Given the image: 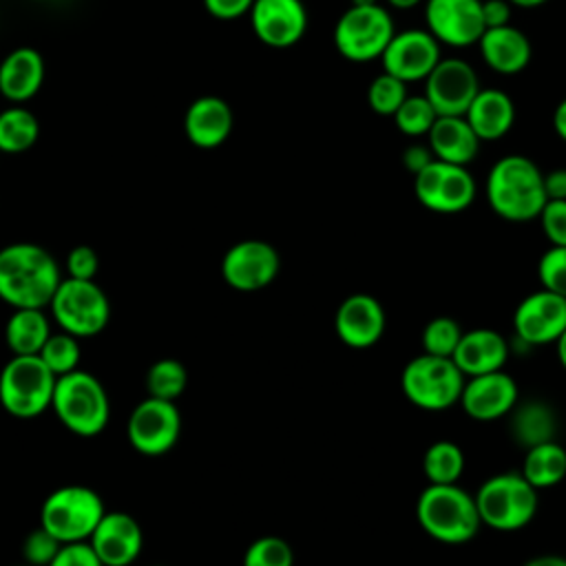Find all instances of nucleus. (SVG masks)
Here are the masks:
<instances>
[{"label": "nucleus", "instance_id": "nucleus-31", "mask_svg": "<svg viewBox=\"0 0 566 566\" xmlns=\"http://www.w3.org/2000/svg\"><path fill=\"white\" fill-rule=\"evenodd\" d=\"M422 471L429 484H458L464 471V453L455 442L438 440L424 451Z\"/></svg>", "mask_w": 566, "mask_h": 566}, {"label": "nucleus", "instance_id": "nucleus-50", "mask_svg": "<svg viewBox=\"0 0 566 566\" xmlns=\"http://www.w3.org/2000/svg\"><path fill=\"white\" fill-rule=\"evenodd\" d=\"M513 7H522V9H535V7H542L546 4L548 0H509Z\"/></svg>", "mask_w": 566, "mask_h": 566}, {"label": "nucleus", "instance_id": "nucleus-14", "mask_svg": "<svg viewBox=\"0 0 566 566\" xmlns=\"http://www.w3.org/2000/svg\"><path fill=\"white\" fill-rule=\"evenodd\" d=\"M424 22L440 44L453 49L478 44L486 29L482 0H427Z\"/></svg>", "mask_w": 566, "mask_h": 566}, {"label": "nucleus", "instance_id": "nucleus-33", "mask_svg": "<svg viewBox=\"0 0 566 566\" xmlns=\"http://www.w3.org/2000/svg\"><path fill=\"white\" fill-rule=\"evenodd\" d=\"M44 365L60 378L66 376L75 369H80V358H82V349H80V338L69 334V332H53L44 347L38 354Z\"/></svg>", "mask_w": 566, "mask_h": 566}, {"label": "nucleus", "instance_id": "nucleus-15", "mask_svg": "<svg viewBox=\"0 0 566 566\" xmlns=\"http://www.w3.org/2000/svg\"><path fill=\"white\" fill-rule=\"evenodd\" d=\"M478 93V73L460 57H442L424 80V97L438 115H464Z\"/></svg>", "mask_w": 566, "mask_h": 566}, {"label": "nucleus", "instance_id": "nucleus-21", "mask_svg": "<svg viewBox=\"0 0 566 566\" xmlns=\"http://www.w3.org/2000/svg\"><path fill=\"white\" fill-rule=\"evenodd\" d=\"M517 402V385L504 371L471 376L464 380L460 405L478 422H491L506 416Z\"/></svg>", "mask_w": 566, "mask_h": 566}, {"label": "nucleus", "instance_id": "nucleus-30", "mask_svg": "<svg viewBox=\"0 0 566 566\" xmlns=\"http://www.w3.org/2000/svg\"><path fill=\"white\" fill-rule=\"evenodd\" d=\"M40 137L38 117L24 106H7L0 113V153L18 155L29 150Z\"/></svg>", "mask_w": 566, "mask_h": 566}, {"label": "nucleus", "instance_id": "nucleus-26", "mask_svg": "<svg viewBox=\"0 0 566 566\" xmlns=\"http://www.w3.org/2000/svg\"><path fill=\"white\" fill-rule=\"evenodd\" d=\"M427 139L436 159L458 166H469L482 144L464 115H438Z\"/></svg>", "mask_w": 566, "mask_h": 566}, {"label": "nucleus", "instance_id": "nucleus-16", "mask_svg": "<svg viewBox=\"0 0 566 566\" xmlns=\"http://www.w3.org/2000/svg\"><path fill=\"white\" fill-rule=\"evenodd\" d=\"M440 60V42L427 29L396 31L380 57L382 71L407 84L427 80Z\"/></svg>", "mask_w": 566, "mask_h": 566}, {"label": "nucleus", "instance_id": "nucleus-12", "mask_svg": "<svg viewBox=\"0 0 566 566\" xmlns=\"http://www.w3.org/2000/svg\"><path fill=\"white\" fill-rule=\"evenodd\" d=\"M179 433L181 416L170 400L148 396L135 405L126 420V438L130 447L146 458H159L172 451Z\"/></svg>", "mask_w": 566, "mask_h": 566}, {"label": "nucleus", "instance_id": "nucleus-36", "mask_svg": "<svg viewBox=\"0 0 566 566\" xmlns=\"http://www.w3.org/2000/svg\"><path fill=\"white\" fill-rule=\"evenodd\" d=\"M243 566H294V551L287 539L279 535H263L245 548Z\"/></svg>", "mask_w": 566, "mask_h": 566}, {"label": "nucleus", "instance_id": "nucleus-4", "mask_svg": "<svg viewBox=\"0 0 566 566\" xmlns=\"http://www.w3.org/2000/svg\"><path fill=\"white\" fill-rule=\"evenodd\" d=\"M51 409L62 427L80 438L99 436L111 418V402L102 380L84 369L57 378Z\"/></svg>", "mask_w": 566, "mask_h": 566}, {"label": "nucleus", "instance_id": "nucleus-29", "mask_svg": "<svg viewBox=\"0 0 566 566\" xmlns=\"http://www.w3.org/2000/svg\"><path fill=\"white\" fill-rule=\"evenodd\" d=\"M520 473L537 491L559 484L566 478V449L553 440L528 447Z\"/></svg>", "mask_w": 566, "mask_h": 566}, {"label": "nucleus", "instance_id": "nucleus-28", "mask_svg": "<svg viewBox=\"0 0 566 566\" xmlns=\"http://www.w3.org/2000/svg\"><path fill=\"white\" fill-rule=\"evenodd\" d=\"M51 334V318L44 307L13 310L4 325V343L13 356H38Z\"/></svg>", "mask_w": 566, "mask_h": 566}, {"label": "nucleus", "instance_id": "nucleus-24", "mask_svg": "<svg viewBox=\"0 0 566 566\" xmlns=\"http://www.w3.org/2000/svg\"><path fill=\"white\" fill-rule=\"evenodd\" d=\"M451 358L467 378L482 376L504 369V363L509 358V345L504 336L495 329L475 327L462 334Z\"/></svg>", "mask_w": 566, "mask_h": 566}, {"label": "nucleus", "instance_id": "nucleus-11", "mask_svg": "<svg viewBox=\"0 0 566 566\" xmlns=\"http://www.w3.org/2000/svg\"><path fill=\"white\" fill-rule=\"evenodd\" d=\"M413 192L420 206L440 214L467 210L475 199V179L467 166L433 159L413 175Z\"/></svg>", "mask_w": 566, "mask_h": 566}, {"label": "nucleus", "instance_id": "nucleus-27", "mask_svg": "<svg viewBox=\"0 0 566 566\" xmlns=\"http://www.w3.org/2000/svg\"><path fill=\"white\" fill-rule=\"evenodd\" d=\"M464 117L482 142H495L513 128L515 102L504 91L480 88Z\"/></svg>", "mask_w": 566, "mask_h": 566}, {"label": "nucleus", "instance_id": "nucleus-35", "mask_svg": "<svg viewBox=\"0 0 566 566\" xmlns=\"http://www.w3.org/2000/svg\"><path fill=\"white\" fill-rule=\"evenodd\" d=\"M405 99H407V82H402L396 75H389L385 71L380 75H376L367 88L369 108L385 117H394Z\"/></svg>", "mask_w": 566, "mask_h": 566}, {"label": "nucleus", "instance_id": "nucleus-7", "mask_svg": "<svg viewBox=\"0 0 566 566\" xmlns=\"http://www.w3.org/2000/svg\"><path fill=\"white\" fill-rule=\"evenodd\" d=\"M484 526L495 531H520L537 513V489L522 473H497L482 482L475 493Z\"/></svg>", "mask_w": 566, "mask_h": 566}, {"label": "nucleus", "instance_id": "nucleus-44", "mask_svg": "<svg viewBox=\"0 0 566 566\" xmlns=\"http://www.w3.org/2000/svg\"><path fill=\"white\" fill-rule=\"evenodd\" d=\"M511 9L513 4L509 0H482V15L486 29L511 24Z\"/></svg>", "mask_w": 566, "mask_h": 566}, {"label": "nucleus", "instance_id": "nucleus-25", "mask_svg": "<svg viewBox=\"0 0 566 566\" xmlns=\"http://www.w3.org/2000/svg\"><path fill=\"white\" fill-rule=\"evenodd\" d=\"M42 82L44 57L31 46H18L0 62V95L11 104L29 102Z\"/></svg>", "mask_w": 566, "mask_h": 566}, {"label": "nucleus", "instance_id": "nucleus-45", "mask_svg": "<svg viewBox=\"0 0 566 566\" xmlns=\"http://www.w3.org/2000/svg\"><path fill=\"white\" fill-rule=\"evenodd\" d=\"M433 159H436V157H433L431 148L424 146V144H411V146H407L405 153H402V166H405L411 175L420 172V170H422L427 164H431Z\"/></svg>", "mask_w": 566, "mask_h": 566}, {"label": "nucleus", "instance_id": "nucleus-8", "mask_svg": "<svg viewBox=\"0 0 566 566\" xmlns=\"http://www.w3.org/2000/svg\"><path fill=\"white\" fill-rule=\"evenodd\" d=\"M467 376L447 356L420 354L411 358L400 376L402 394L409 402L427 411H442L460 402Z\"/></svg>", "mask_w": 566, "mask_h": 566}, {"label": "nucleus", "instance_id": "nucleus-49", "mask_svg": "<svg viewBox=\"0 0 566 566\" xmlns=\"http://www.w3.org/2000/svg\"><path fill=\"white\" fill-rule=\"evenodd\" d=\"M555 349H557V358H559L562 367L566 369V329H564L562 336L555 340Z\"/></svg>", "mask_w": 566, "mask_h": 566}, {"label": "nucleus", "instance_id": "nucleus-22", "mask_svg": "<svg viewBox=\"0 0 566 566\" xmlns=\"http://www.w3.org/2000/svg\"><path fill=\"white\" fill-rule=\"evenodd\" d=\"M232 130V111L217 95L197 97L184 115V133L192 146L210 150L219 148Z\"/></svg>", "mask_w": 566, "mask_h": 566}, {"label": "nucleus", "instance_id": "nucleus-3", "mask_svg": "<svg viewBox=\"0 0 566 566\" xmlns=\"http://www.w3.org/2000/svg\"><path fill=\"white\" fill-rule=\"evenodd\" d=\"M420 528L442 544H464L482 526L475 495L458 484H429L416 502Z\"/></svg>", "mask_w": 566, "mask_h": 566}, {"label": "nucleus", "instance_id": "nucleus-13", "mask_svg": "<svg viewBox=\"0 0 566 566\" xmlns=\"http://www.w3.org/2000/svg\"><path fill=\"white\" fill-rule=\"evenodd\" d=\"M281 270L276 248L261 239H243L221 256V279L237 292H259L268 287Z\"/></svg>", "mask_w": 566, "mask_h": 566}, {"label": "nucleus", "instance_id": "nucleus-10", "mask_svg": "<svg viewBox=\"0 0 566 566\" xmlns=\"http://www.w3.org/2000/svg\"><path fill=\"white\" fill-rule=\"evenodd\" d=\"M394 33V20L385 7L352 4L334 27V44L349 62H371L382 57Z\"/></svg>", "mask_w": 566, "mask_h": 566}, {"label": "nucleus", "instance_id": "nucleus-38", "mask_svg": "<svg viewBox=\"0 0 566 566\" xmlns=\"http://www.w3.org/2000/svg\"><path fill=\"white\" fill-rule=\"evenodd\" d=\"M537 276L544 290L566 298V245H551L539 256Z\"/></svg>", "mask_w": 566, "mask_h": 566}, {"label": "nucleus", "instance_id": "nucleus-46", "mask_svg": "<svg viewBox=\"0 0 566 566\" xmlns=\"http://www.w3.org/2000/svg\"><path fill=\"white\" fill-rule=\"evenodd\" d=\"M546 199H566V168H555L544 175Z\"/></svg>", "mask_w": 566, "mask_h": 566}, {"label": "nucleus", "instance_id": "nucleus-51", "mask_svg": "<svg viewBox=\"0 0 566 566\" xmlns=\"http://www.w3.org/2000/svg\"><path fill=\"white\" fill-rule=\"evenodd\" d=\"M394 9H413L418 7L422 0H387Z\"/></svg>", "mask_w": 566, "mask_h": 566}, {"label": "nucleus", "instance_id": "nucleus-42", "mask_svg": "<svg viewBox=\"0 0 566 566\" xmlns=\"http://www.w3.org/2000/svg\"><path fill=\"white\" fill-rule=\"evenodd\" d=\"M49 566H104L91 542H69L62 544L57 555Z\"/></svg>", "mask_w": 566, "mask_h": 566}, {"label": "nucleus", "instance_id": "nucleus-53", "mask_svg": "<svg viewBox=\"0 0 566 566\" xmlns=\"http://www.w3.org/2000/svg\"><path fill=\"white\" fill-rule=\"evenodd\" d=\"M15 566H31V564H15Z\"/></svg>", "mask_w": 566, "mask_h": 566}, {"label": "nucleus", "instance_id": "nucleus-19", "mask_svg": "<svg viewBox=\"0 0 566 566\" xmlns=\"http://www.w3.org/2000/svg\"><path fill=\"white\" fill-rule=\"evenodd\" d=\"M88 542L104 566H130L144 548V533L130 513L106 511Z\"/></svg>", "mask_w": 566, "mask_h": 566}, {"label": "nucleus", "instance_id": "nucleus-17", "mask_svg": "<svg viewBox=\"0 0 566 566\" xmlns=\"http://www.w3.org/2000/svg\"><path fill=\"white\" fill-rule=\"evenodd\" d=\"M513 327L526 345L555 343L566 329V298L544 287L528 294L515 307Z\"/></svg>", "mask_w": 566, "mask_h": 566}, {"label": "nucleus", "instance_id": "nucleus-37", "mask_svg": "<svg viewBox=\"0 0 566 566\" xmlns=\"http://www.w3.org/2000/svg\"><path fill=\"white\" fill-rule=\"evenodd\" d=\"M462 334H464V329L460 327L458 321H453L449 316L431 318L422 329V352L451 358Z\"/></svg>", "mask_w": 566, "mask_h": 566}, {"label": "nucleus", "instance_id": "nucleus-32", "mask_svg": "<svg viewBox=\"0 0 566 566\" xmlns=\"http://www.w3.org/2000/svg\"><path fill=\"white\" fill-rule=\"evenodd\" d=\"M188 387V369L177 358H159L146 371V391L153 398L175 402Z\"/></svg>", "mask_w": 566, "mask_h": 566}, {"label": "nucleus", "instance_id": "nucleus-5", "mask_svg": "<svg viewBox=\"0 0 566 566\" xmlns=\"http://www.w3.org/2000/svg\"><path fill=\"white\" fill-rule=\"evenodd\" d=\"M55 382L40 356H11L0 369V405L13 418H38L51 409Z\"/></svg>", "mask_w": 566, "mask_h": 566}, {"label": "nucleus", "instance_id": "nucleus-2", "mask_svg": "<svg viewBox=\"0 0 566 566\" xmlns=\"http://www.w3.org/2000/svg\"><path fill=\"white\" fill-rule=\"evenodd\" d=\"M484 195L491 210L513 223L537 219L548 201L544 172L526 155L500 157L486 175Z\"/></svg>", "mask_w": 566, "mask_h": 566}, {"label": "nucleus", "instance_id": "nucleus-23", "mask_svg": "<svg viewBox=\"0 0 566 566\" xmlns=\"http://www.w3.org/2000/svg\"><path fill=\"white\" fill-rule=\"evenodd\" d=\"M478 46L484 64L500 75L522 73L533 57L531 40L513 24L484 29Z\"/></svg>", "mask_w": 566, "mask_h": 566}, {"label": "nucleus", "instance_id": "nucleus-48", "mask_svg": "<svg viewBox=\"0 0 566 566\" xmlns=\"http://www.w3.org/2000/svg\"><path fill=\"white\" fill-rule=\"evenodd\" d=\"M524 566H566V557L562 555H537L528 559Z\"/></svg>", "mask_w": 566, "mask_h": 566}, {"label": "nucleus", "instance_id": "nucleus-43", "mask_svg": "<svg viewBox=\"0 0 566 566\" xmlns=\"http://www.w3.org/2000/svg\"><path fill=\"white\" fill-rule=\"evenodd\" d=\"M254 0H203L206 11L217 20H234L243 13H250Z\"/></svg>", "mask_w": 566, "mask_h": 566}, {"label": "nucleus", "instance_id": "nucleus-52", "mask_svg": "<svg viewBox=\"0 0 566 566\" xmlns=\"http://www.w3.org/2000/svg\"><path fill=\"white\" fill-rule=\"evenodd\" d=\"M352 4H376V0H352Z\"/></svg>", "mask_w": 566, "mask_h": 566}, {"label": "nucleus", "instance_id": "nucleus-20", "mask_svg": "<svg viewBox=\"0 0 566 566\" xmlns=\"http://www.w3.org/2000/svg\"><path fill=\"white\" fill-rule=\"evenodd\" d=\"M334 329L340 343L352 349L374 347L385 332V310L371 294H349L336 310Z\"/></svg>", "mask_w": 566, "mask_h": 566}, {"label": "nucleus", "instance_id": "nucleus-40", "mask_svg": "<svg viewBox=\"0 0 566 566\" xmlns=\"http://www.w3.org/2000/svg\"><path fill=\"white\" fill-rule=\"evenodd\" d=\"M537 219L551 245H566V199H548Z\"/></svg>", "mask_w": 566, "mask_h": 566}, {"label": "nucleus", "instance_id": "nucleus-9", "mask_svg": "<svg viewBox=\"0 0 566 566\" xmlns=\"http://www.w3.org/2000/svg\"><path fill=\"white\" fill-rule=\"evenodd\" d=\"M51 318L62 332L93 338L111 321V301L95 281L64 276L49 303Z\"/></svg>", "mask_w": 566, "mask_h": 566}, {"label": "nucleus", "instance_id": "nucleus-47", "mask_svg": "<svg viewBox=\"0 0 566 566\" xmlns=\"http://www.w3.org/2000/svg\"><path fill=\"white\" fill-rule=\"evenodd\" d=\"M553 128L562 142H566V97L553 111Z\"/></svg>", "mask_w": 566, "mask_h": 566}, {"label": "nucleus", "instance_id": "nucleus-1", "mask_svg": "<svg viewBox=\"0 0 566 566\" xmlns=\"http://www.w3.org/2000/svg\"><path fill=\"white\" fill-rule=\"evenodd\" d=\"M55 256L31 241L0 248V301L9 307H49L60 281Z\"/></svg>", "mask_w": 566, "mask_h": 566}, {"label": "nucleus", "instance_id": "nucleus-54", "mask_svg": "<svg viewBox=\"0 0 566 566\" xmlns=\"http://www.w3.org/2000/svg\"><path fill=\"white\" fill-rule=\"evenodd\" d=\"M155 566H161V564H155Z\"/></svg>", "mask_w": 566, "mask_h": 566}, {"label": "nucleus", "instance_id": "nucleus-41", "mask_svg": "<svg viewBox=\"0 0 566 566\" xmlns=\"http://www.w3.org/2000/svg\"><path fill=\"white\" fill-rule=\"evenodd\" d=\"M66 276L82 279V281H95L99 270V254L91 245H75L66 254Z\"/></svg>", "mask_w": 566, "mask_h": 566}, {"label": "nucleus", "instance_id": "nucleus-39", "mask_svg": "<svg viewBox=\"0 0 566 566\" xmlns=\"http://www.w3.org/2000/svg\"><path fill=\"white\" fill-rule=\"evenodd\" d=\"M60 548H62V542L55 535H51L44 526H38L24 537L22 557H24V564L49 566Z\"/></svg>", "mask_w": 566, "mask_h": 566}, {"label": "nucleus", "instance_id": "nucleus-18", "mask_svg": "<svg viewBox=\"0 0 566 566\" xmlns=\"http://www.w3.org/2000/svg\"><path fill=\"white\" fill-rule=\"evenodd\" d=\"M250 24L263 44L287 49L305 35L307 11L301 0H254Z\"/></svg>", "mask_w": 566, "mask_h": 566}, {"label": "nucleus", "instance_id": "nucleus-6", "mask_svg": "<svg viewBox=\"0 0 566 566\" xmlns=\"http://www.w3.org/2000/svg\"><path fill=\"white\" fill-rule=\"evenodd\" d=\"M104 513V500L95 489L84 484H66L44 497L40 509V526H44L62 544L88 542Z\"/></svg>", "mask_w": 566, "mask_h": 566}, {"label": "nucleus", "instance_id": "nucleus-34", "mask_svg": "<svg viewBox=\"0 0 566 566\" xmlns=\"http://www.w3.org/2000/svg\"><path fill=\"white\" fill-rule=\"evenodd\" d=\"M436 119H438V113L424 95H407V99L400 104V108L394 115L396 128L407 137L429 135Z\"/></svg>", "mask_w": 566, "mask_h": 566}]
</instances>
